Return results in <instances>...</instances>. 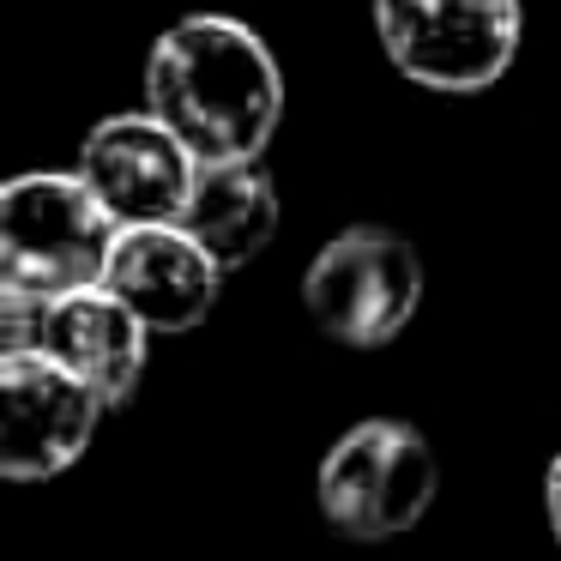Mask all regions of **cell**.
<instances>
[{
    "mask_svg": "<svg viewBox=\"0 0 561 561\" xmlns=\"http://www.w3.org/2000/svg\"><path fill=\"white\" fill-rule=\"evenodd\" d=\"M146 344L151 327L110 290V284H91V290L73 296H55L43 302V332H37V351H49L61 368H73L85 387L103 392V404H127L146 375Z\"/></svg>",
    "mask_w": 561,
    "mask_h": 561,
    "instance_id": "cell-9",
    "label": "cell"
},
{
    "mask_svg": "<svg viewBox=\"0 0 561 561\" xmlns=\"http://www.w3.org/2000/svg\"><path fill=\"white\" fill-rule=\"evenodd\" d=\"M103 284H110L151 332H194L199 320L218 308L224 266L182 230V224H127V230L115 236Z\"/></svg>",
    "mask_w": 561,
    "mask_h": 561,
    "instance_id": "cell-8",
    "label": "cell"
},
{
    "mask_svg": "<svg viewBox=\"0 0 561 561\" xmlns=\"http://www.w3.org/2000/svg\"><path fill=\"white\" fill-rule=\"evenodd\" d=\"M543 507H549V531L561 543V453L549 459V477H543Z\"/></svg>",
    "mask_w": 561,
    "mask_h": 561,
    "instance_id": "cell-11",
    "label": "cell"
},
{
    "mask_svg": "<svg viewBox=\"0 0 561 561\" xmlns=\"http://www.w3.org/2000/svg\"><path fill=\"white\" fill-rule=\"evenodd\" d=\"M387 61L428 91H489L519 55V0H368Z\"/></svg>",
    "mask_w": 561,
    "mask_h": 561,
    "instance_id": "cell-4",
    "label": "cell"
},
{
    "mask_svg": "<svg viewBox=\"0 0 561 561\" xmlns=\"http://www.w3.org/2000/svg\"><path fill=\"white\" fill-rule=\"evenodd\" d=\"M440 495V459L423 428L399 416H368L327 447L314 477L320 519L351 543H387L423 525Z\"/></svg>",
    "mask_w": 561,
    "mask_h": 561,
    "instance_id": "cell-3",
    "label": "cell"
},
{
    "mask_svg": "<svg viewBox=\"0 0 561 561\" xmlns=\"http://www.w3.org/2000/svg\"><path fill=\"white\" fill-rule=\"evenodd\" d=\"M110 411L98 387L61 368L49 351H0V477L7 483H49L98 435Z\"/></svg>",
    "mask_w": 561,
    "mask_h": 561,
    "instance_id": "cell-6",
    "label": "cell"
},
{
    "mask_svg": "<svg viewBox=\"0 0 561 561\" xmlns=\"http://www.w3.org/2000/svg\"><path fill=\"white\" fill-rule=\"evenodd\" d=\"M423 302V260L399 230L356 224L339 230L302 272V308L332 344L380 351L411 327Z\"/></svg>",
    "mask_w": 561,
    "mask_h": 561,
    "instance_id": "cell-5",
    "label": "cell"
},
{
    "mask_svg": "<svg viewBox=\"0 0 561 561\" xmlns=\"http://www.w3.org/2000/svg\"><path fill=\"white\" fill-rule=\"evenodd\" d=\"M146 110L199 163H260L284 115V73L242 19L187 13L151 43Z\"/></svg>",
    "mask_w": 561,
    "mask_h": 561,
    "instance_id": "cell-1",
    "label": "cell"
},
{
    "mask_svg": "<svg viewBox=\"0 0 561 561\" xmlns=\"http://www.w3.org/2000/svg\"><path fill=\"white\" fill-rule=\"evenodd\" d=\"M85 187L115 211V224H182L199 182V158L158 115H110L79 146Z\"/></svg>",
    "mask_w": 561,
    "mask_h": 561,
    "instance_id": "cell-7",
    "label": "cell"
},
{
    "mask_svg": "<svg viewBox=\"0 0 561 561\" xmlns=\"http://www.w3.org/2000/svg\"><path fill=\"white\" fill-rule=\"evenodd\" d=\"M182 230L224 272H236L266 254V242L278 236V187H272V175L260 163H199Z\"/></svg>",
    "mask_w": 561,
    "mask_h": 561,
    "instance_id": "cell-10",
    "label": "cell"
},
{
    "mask_svg": "<svg viewBox=\"0 0 561 561\" xmlns=\"http://www.w3.org/2000/svg\"><path fill=\"white\" fill-rule=\"evenodd\" d=\"M115 211L85 187V175L31 170L0 187V290L37 296H73L103 284L115 254Z\"/></svg>",
    "mask_w": 561,
    "mask_h": 561,
    "instance_id": "cell-2",
    "label": "cell"
}]
</instances>
